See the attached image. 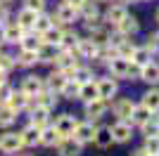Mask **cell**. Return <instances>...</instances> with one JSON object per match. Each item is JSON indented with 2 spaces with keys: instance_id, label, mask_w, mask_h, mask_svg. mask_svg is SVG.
Listing matches in <instances>:
<instances>
[{
  "instance_id": "6da1fadb",
  "label": "cell",
  "mask_w": 159,
  "mask_h": 156,
  "mask_svg": "<svg viewBox=\"0 0 159 156\" xmlns=\"http://www.w3.org/2000/svg\"><path fill=\"white\" fill-rule=\"evenodd\" d=\"M52 21L57 26H74V21H79V10L74 5H69L66 0H62L57 10L52 12Z\"/></svg>"
},
{
  "instance_id": "7a4b0ae2",
  "label": "cell",
  "mask_w": 159,
  "mask_h": 156,
  "mask_svg": "<svg viewBox=\"0 0 159 156\" xmlns=\"http://www.w3.org/2000/svg\"><path fill=\"white\" fill-rule=\"evenodd\" d=\"M95 130H98V125H95V121H79L76 123V128H74L71 137L76 140V142H81L83 147L86 144H93V137H95Z\"/></svg>"
},
{
  "instance_id": "3957f363",
  "label": "cell",
  "mask_w": 159,
  "mask_h": 156,
  "mask_svg": "<svg viewBox=\"0 0 159 156\" xmlns=\"http://www.w3.org/2000/svg\"><path fill=\"white\" fill-rule=\"evenodd\" d=\"M105 66H107V73H109L112 78H116V80H126V76H128V66H131V59L114 54V57L109 59Z\"/></svg>"
},
{
  "instance_id": "277c9868",
  "label": "cell",
  "mask_w": 159,
  "mask_h": 156,
  "mask_svg": "<svg viewBox=\"0 0 159 156\" xmlns=\"http://www.w3.org/2000/svg\"><path fill=\"white\" fill-rule=\"evenodd\" d=\"M109 130H112L114 144H126L133 140V123L131 121H116V123L109 125Z\"/></svg>"
},
{
  "instance_id": "5b68a950",
  "label": "cell",
  "mask_w": 159,
  "mask_h": 156,
  "mask_svg": "<svg viewBox=\"0 0 159 156\" xmlns=\"http://www.w3.org/2000/svg\"><path fill=\"white\" fill-rule=\"evenodd\" d=\"M133 106H135V102L128 99V97H119V99H114V102H109V109L114 111L116 121H131Z\"/></svg>"
},
{
  "instance_id": "8992f818",
  "label": "cell",
  "mask_w": 159,
  "mask_h": 156,
  "mask_svg": "<svg viewBox=\"0 0 159 156\" xmlns=\"http://www.w3.org/2000/svg\"><path fill=\"white\" fill-rule=\"evenodd\" d=\"M98 92H100V97H102V99L112 102V99L116 97V92H119V80L112 78L109 73L102 76V78H98Z\"/></svg>"
},
{
  "instance_id": "52a82bcc",
  "label": "cell",
  "mask_w": 159,
  "mask_h": 156,
  "mask_svg": "<svg viewBox=\"0 0 159 156\" xmlns=\"http://www.w3.org/2000/svg\"><path fill=\"white\" fill-rule=\"evenodd\" d=\"M83 104H86V109H83V111H86V118H88V121H100V118L109 111V102L102 99V97L90 99V102H83Z\"/></svg>"
},
{
  "instance_id": "ba28073f",
  "label": "cell",
  "mask_w": 159,
  "mask_h": 156,
  "mask_svg": "<svg viewBox=\"0 0 159 156\" xmlns=\"http://www.w3.org/2000/svg\"><path fill=\"white\" fill-rule=\"evenodd\" d=\"M24 142L19 132H5L0 137V154H19Z\"/></svg>"
},
{
  "instance_id": "9c48e42d",
  "label": "cell",
  "mask_w": 159,
  "mask_h": 156,
  "mask_svg": "<svg viewBox=\"0 0 159 156\" xmlns=\"http://www.w3.org/2000/svg\"><path fill=\"white\" fill-rule=\"evenodd\" d=\"M86 31H88V38H90V43H93L95 47L109 43V33H112V31H109V24H107V21L93 26V28H86Z\"/></svg>"
},
{
  "instance_id": "30bf717a",
  "label": "cell",
  "mask_w": 159,
  "mask_h": 156,
  "mask_svg": "<svg viewBox=\"0 0 159 156\" xmlns=\"http://www.w3.org/2000/svg\"><path fill=\"white\" fill-rule=\"evenodd\" d=\"M76 123H79V118L74 116V114H60V116L55 118V128H57V132H60L62 137H71L74 128H76Z\"/></svg>"
},
{
  "instance_id": "8fae6325",
  "label": "cell",
  "mask_w": 159,
  "mask_h": 156,
  "mask_svg": "<svg viewBox=\"0 0 159 156\" xmlns=\"http://www.w3.org/2000/svg\"><path fill=\"white\" fill-rule=\"evenodd\" d=\"M24 28H21L17 21H7L2 24V43H10V45H19V40L24 38Z\"/></svg>"
},
{
  "instance_id": "7c38bea8",
  "label": "cell",
  "mask_w": 159,
  "mask_h": 156,
  "mask_svg": "<svg viewBox=\"0 0 159 156\" xmlns=\"http://www.w3.org/2000/svg\"><path fill=\"white\" fill-rule=\"evenodd\" d=\"M55 149H57L60 156H81V154H83V144L76 142L74 137H62Z\"/></svg>"
},
{
  "instance_id": "4fadbf2b",
  "label": "cell",
  "mask_w": 159,
  "mask_h": 156,
  "mask_svg": "<svg viewBox=\"0 0 159 156\" xmlns=\"http://www.w3.org/2000/svg\"><path fill=\"white\" fill-rule=\"evenodd\" d=\"M66 80H69V78H66L64 73L60 71V69H52V71H50L45 78H43V83H45V90H52V92H57V95H60V90L64 88Z\"/></svg>"
},
{
  "instance_id": "5bb4252c",
  "label": "cell",
  "mask_w": 159,
  "mask_h": 156,
  "mask_svg": "<svg viewBox=\"0 0 159 156\" xmlns=\"http://www.w3.org/2000/svg\"><path fill=\"white\" fill-rule=\"evenodd\" d=\"M114 28H116L119 33H124V36H128V38H133V36L140 31V21H138V17H133V14L128 12L126 17L119 21V24L114 26Z\"/></svg>"
},
{
  "instance_id": "9a60e30c",
  "label": "cell",
  "mask_w": 159,
  "mask_h": 156,
  "mask_svg": "<svg viewBox=\"0 0 159 156\" xmlns=\"http://www.w3.org/2000/svg\"><path fill=\"white\" fill-rule=\"evenodd\" d=\"M50 114H52L50 109H45V106H38V104H36V106L29 111V123L36 125V128H45V125L50 123Z\"/></svg>"
},
{
  "instance_id": "2e32d148",
  "label": "cell",
  "mask_w": 159,
  "mask_h": 156,
  "mask_svg": "<svg viewBox=\"0 0 159 156\" xmlns=\"http://www.w3.org/2000/svg\"><path fill=\"white\" fill-rule=\"evenodd\" d=\"M126 14H128V7H126V5H121V2H114V5L107 7V12H105V17H102V19H105L109 26H116L121 19H124V17H126Z\"/></svg>"
},
{
  "instance_id": "e0dca14e",
  "label": "cell",
  "mask_w": 159,
  "mask_h": 156,
  "mask_svg": "<svg viewBox=\"0 0 159 156\" xmlns=\"http://www.w3.org/2000/svg\"><path fill=\"white\" fill-rule=\"evenodd\" d=\"M100 92H98V78H90V80H86V83H81L79 88V97L81 102H90V99H98Z\"/></svg>"
},
{
  "instance_id": "ac0fdd59",
  "label": "cell",
  "mask_w": 159,
  "mask_h": 156,
  "mask_svg": "<svg viewBox=\"0 0 159 156\" xmlns=\"http://www.w3.org/2000/svg\"><path fill=\"white\" fill-rule=\"evenodd\" d=\"M43 88H45L43 76H33V73H31V76H26L24 80H21V88H19V90H24L29 97H33V95H38Z\"/></svg>"
},
{
  "instance_id": "d6986e66",
  "label": "cell",
  "mask_w": 159,
  "mask_h": 156,
  "mask_svg": "<svg viewBox=\"0 0 159 156\" xmlns=\"http://www.w3.org/2000/svg\"><path fill=\"white\" fill-rule=\"evenodd\" d=\"M62 140V135L57 132L52 123H48L45 128H40V147H57V142Z\"/></svg>"
},
{
  "instance_id": "ffe728a7",
  "label": "cell",
  "mask_w": 159,
  "mask_h": 156,
  "mask_svg": "<svg viewBox=\"0 0 159 156\" xmlns=\"http://www.w3.org/2000/svg\"><path fill=\"white\" fill-rule=\"evenodd\" d=\"M5 104H7V106H12L17 114H19V111H26V106H29V95H26L24 90H12V95L7 97Z\"/></svg>"
},
{
  "instance_id": "44dd1931",
  "label": "cell",
  "mask_w": 159,
  "mask_h": 156,
  "mask_svg": "<svg viewBox=\"0 0 159 156\" xmlns=\"http://www.w3.org/2000/svg\"><path fill=\"white\" fill-rule=\"evenodd\" d=\"M140 80H145L147 85H159V64L150 62V64L140 66Z\"/></svg>"
},
{
  "instance_id": "7402d4cb",
  "label": "cell",
  "mask_w": 159,
  "mask_h": 156,
  "mask_svg": "<svg viewBox=\"0 0 159 156\" xmlns=\"http://www.w3.org/2000/svg\"><path fill=\"white\" fill-rule=\"evenodd\" d=\"M33 97H36V104H38V106H45V109H50V111H52L55 106H57V102H60V95L52 92V90H45V88H43L38 95H33Z\"/></svg>"
},
{
  "instance_id": "603a6c76",
  "label": "cell",
  "mask_w": 159,
  "mask_h": 156,
  "mask_svg": "<svg viewBox=\"0 0 159 156\" xmlns=\"http://www.w3.org/2000/svg\"><path fill=\"white\" fill-rule=\"evenodd\" d=\"M36 17H38V12L36 10H29V7H21L19 12H17V24L24 28V31H31L33 28V24H36Z\"/></svg>"
},
{
  "instance_id": "cb8c5ba5",
  "label": "cell",
  "mask_w": 159,
  "mask_h": 156,
  "mask_svg": "<svg viewBox=\"0 0 159 156\" xmlns=\"http://www.w3.org/2000/svg\"><path fill=\"white\" fill-rule=\"evenodd\" d=\"M19 135H21L24 147H40V128H36V125L29 123L26 128L19 132Z\"/></svg>"
},
{
  "instance_id": "d4e9b609",
  "label": "cell",
  "mask_w": 159,
  "mask_h": 156,
  "mask_svg": "<svg viewBox=\"0 0 159 156\" xmlns=\"http://www.w3.org/2000/svg\"><path fill=\"white\" fill-rule=\"evenodd\" d=\"M95 17H100V2L98 0H86L79 7V19L88 21V19H95Z\"/></svg>"
},
{
  "instance_id": "484cf974",
  "label": "cell",
  "mask_w": 159,
  "mask_h": 156,
  "mask_svg": "<svg viewBox=\"0 0 159 156\" xmlns=\"http://www.w3.org/2000/svg\"><path fill=\"white\" fill-rule=\"evenodd\" d=\"M140 104H145L150 111H159V88H157V85H150V90L143 92Z\"/></svg>"
},
{
  "instance_id": "4316f807",
  "label": "cell",
  "mask_w": 159,
  "mask_h": 156,
  "mask_svg": "<svg viewBox=\"0 0 159 156\" xmlns=\"http://www.w3.org/2000/svg\"><path fill=\"white\" fill-rule=\"evenodd\" d=\"M57 52H60V47L57 45H50V43H43V45L38 47V62L40 64H55V57H57Z\"/></svg>"
},
{
  "instance_id": "83f0119b",
  "label": "cell",
  "mask_w": 159,
  "mask_h": 156,
  "mask_svg": "<svg viewBox=\"0 0 159 156\" xmlns=\"http://www.w3.org/2000/svg\"><path fill=\"white\" fill-rule=\"evenodd\" d=\"M152 57H154V52L150 50L147 45H138L135 50H133V54H131V62H133V64H138V66H145V64L152 62Z\"/></svg>"
},
{
  "instance_id": "f1b7e54d",
  "label": "cell",
  "mask_w": 159,
  "mask_h": 156,
  "mask_svg": "<svg viewBox=\"0 0 159 156\" xmlns=\"http://www.w3.org/2000/svg\"><path fill=\"white\" fill-rule=\"evenodd\" d=\"M17 69H31V66L38 64V54L33 50H21L19 47V54H17Z\"/></svg>"
},
{
  "instance_id": "f546056e",
  "label": "cell",
  "mask_w": 159,
  "mask_h": 156,
  "mask_svg": "<svg viewBox=\"0 0 159 156\" xmlns=\"http://www.w3.org/2000/svg\"><path fill=\"white\" fill-rule=\"evenodd\" d=\"M40 45H43V38H40V33H36V31H26V33H24V38L19 40V47H21V50L38 52Z\"/></svg>"
},
{
  "instance_id": "4dcf8cb0",
  "label": "cell",
  "mask_w": 159,
  "mask_h": 156,
  "mask_svg": "<svg viewBox=\"0 0 159 156\" xmlns=\"http://www.w3.org/2000/svg\"><path fill=\"white\" fill-rule=\"evenodd\" d=\"M93 144H98L100 149H107V147H112V144H114V140H112V130H109V125H102V128H98V130H95Z\"/></svg>"
},
{
  "instance_id": "1f68e13d",
  "label": "cell",
  "mask_w": 159,
  "mask_h": 156,
  "mask_svg": "<svg viewBox=\"0 0 159 156\" xmlns=\"http://www.w3.org/2000/svg\"><path fill=\"white\" fill-rule=\"evenodd\" d=\"M143 137H152V135H159V111H152V116L147 118L143 125H138Z\"/></svg>"
},
{
  "instance_id": "d6a6232c",
  "label": "cell",
  "mask_w": 159,
  "mask_h": 156,
  "mask_svg": "<svg viewBox=\"0 0 159 156\" xmlns=\"http://www.w3.org/2000/svg\"><path fill=\"white\" fill-rule=\"evenodd\" d=\"M62 33H64V26L52 24L45 33H40V38H43V43H50V45H57V47H60V43H62Z\"/></svg>"
},
{
  "instance_id": "836d02e7",
  "label": "cell",
  "mask_w": 159,
  "mask_h": 156,
  "mask_svg": "<svg viewBox=\"0 0 159 156\" xmlns=\"http://www.w3.org/2000/svg\"><path fill=\"white\" fill-rule=\"evenodd\" d=\"M150 116H152V111L147 109L145 104H135V106H133V114H131V123L133 125H143Z\"/></svg>"
},
{
  "instance_id": "e575fe53",
  "label": "cell",
  "mask_w": 159,
  "mask_h": 156,
  "mask_svg": "<svg viewBox=\"0 0 159 156\" xmlns=\"http://www.w3.org/2000/svg\"><path fill=\"white\" fill-rule=\"evenodd\" d=\"M79 33L74 31L71 26H64V33H62V43H60V50H71L76 43H79Z\"/></svg>"
},
{
  "instance_id": "d590c367",
  "label": "cell",
  "mask_w": 159,
  "mask_h": 156,
  "mask_svg": "<svg viewBox=\"0 0 159 156\" xmlns=\"http://www.w3.org/2000/svg\"><path fill=\"white\" fill-rule=\"evenodd\" d=\"M52 24H55V21H52V14H48L45 10H43V12H38V17H36V24H33L31 31H36V33H45Z\"/></svg>"
},
{
  "instance_id": "8d00e7d4",
  "label": "cell",
  "mask_w": 159,
  "mask_h": 156,
  "mask_svg": "<svg viewBox=\"0 0 159 156\" xmlns=\"http://www.w3.org/2000/svg\"><path fill=\"white\" fill-rule=\"evenodd\" d=\"M14 121H17V111L2 102V104H0V128H10Z\"/></svg>"
},
{
  "instance_id": "74e56055",
  "label": "cell",
  "mask_w": 159,
  "mask_h": 156,
  "mask_svg": "<svg viewBox=\"0 0 159 156\" xmlns=\"http://www.w3.org/2000/svg\"><path fill=\"white\" fill-rule=\"evenodd\" d=\"M79 88H81V83H76L74 78H69L64 83V88L60 90V97H64V99H76L79 97Z\"/></svg>"
},
{
  "instance_id": "f35d334b",
  "label": "cell",
  "mask_w": 159,
  "mask_h": 156,
  "mask_svg": "<svg viewBox=\"0 0 159 156\" xmlns=\"http://www.w3.org/2000/svg\"><path fill=\"white\" fill-rule=\"evenodd\" d=\"M135 43H133L131 38H126V40H121L119 45L114 47V50H116V54H119V57H126V59H131V54H133V50H135Z\"/></svg>"
},
{
  "instance_id": "ab89813d",
  "label": "cell",
  "mask_w": 159,
  "mask_h": 156,
  "mask_svg": "<svg viewBox=\"0 0 159 156\" xmlns=\"http://www.w3.org/2000/svg\"><path fill=\"white\" fill-rule=\"evenodd\" d=\"M0 69L5 73H10L12 69H17V59L12 54H7V52H0Z\"/></svg>"
},
{
  "instance_id": "60d3db41",
  "label": "cell",
  "mask_w": 159,
  "mask_h": 156,
  "mask_svg": "<svg viewBox=\"0 0 159 156\" xmlns=\"http://www.w3.org/2000/svg\"><path fill=\"white\" fill-rule=\"evenodd\" d=\"M143 149H145L147 154H159V135L145 137V142H143Z\"/></svg>"
},
{
  "instance_id": "b9f144b4",
  "label": "cell",
  "mask_w": 159,
  "mask_h": 156,
  "mask_svg": "<svg viewBox=\"0 0 159 156\" xmlns=\"http://www.w3.org/2000/svg\"><path fill=\"white\" fill-rule=\"evenodd\" d=\"M48 5V0H24V7H29V10H36V12H43Z\"/></svg>"
},
{
  "instance_id": "7bdbcfd3",
  "label": "cell",
  "mask_w": 159,
  "mask_h": 156,
  "mask_svg": "<svg viewBox=\"0 0 159 156\" xmlns=\"http://www.w3.org/2000/svg\"><path fill=\"white\" fill-rule=\"evenodd\" d=\"M145 45L150 47L152 52H159V31H154V33L147 36V43H145Z\"/></svg>"
},
{
  "instance_id": "ee69618b",
  "label": "cell",
  "mask_w": 159,
  "mask_h": 156,
  "mask_svg": "<svg viewBox=\"0 0 159 156\" xmlns=\"http://www.w3.org/2000/svg\"><path fill=\"white\" fill-rule=\"evenodd\" d=\"M12 90H14V88H12L10 83H7V80H5V83H0V104H2V102H7V97L12 95Z\"/></svg>"
},
{
  "instance_id": "f6af8a7d",
  "label": "cell",
  "mask_w": 159,
  "mask_h": 156,
  "mask_svg": "<svg viewBox=\"0 0 159 156\" xmlns=\"http://www.w3.org/2000/svg\"><path fill=\"white\" fill-rule=\"evenodd\" d=\"M7 19H10V12H7V7H0V26L7 24Z\"/></svg>"
},
{
  "instance_id": "bcb514c9",
  "label": "cell",
  "mask_w": 159,
  "mask_h": 156,
  "mask_svg": "<svg viewBox=\"0 0 159 156\" xmlns=\"http://www.w3.org/2000/svg\"><path fill=\"white\" fill-rule=\"evenodd\" d=\"M131 156H150L147 154L145 149H143V147H140V149H135V151H131Z\"/></svg>"
},
{
  "instance_id": "7dc6e473",
  "label": "cell",
  "mask_w": 159,
  "mask_h": 156,
  "mask_svg": "<svg viewBox=\"0 0 159 156\" xmlns=\"http://www.w3.org/2000/svg\"><path fill=\"white\" fill-rule=\"evenodd\" d=\"M66 2H69V5H74V7H76V10H79V7L83 5V2H86V0H66Z\"/></svg>"
},
{
  "instance_id": "c3c4849f",
  "label": "cell",
  "mask_w": 159,
  "mask_h": 156,
  "mask_svg": "<svg viewBox=\"0 0 159 156\" xmlns=\"http://www.w3.org/2000/svg\"><path fill=\"white\" fill-rule=\"evenodd\" d=\"M119 2H121V5H138V2H140V0H119Z\"/></svg>"
},
{
  "instance_id": "681fc988",
  "label": "cell",
  "mask_w": 159,
  "mask_h": 156,
  "mask_svg": "<svg viewBox=\"0 0 159 156\" xmlns=\"http://www.w3.org/2000/svg\"><path fill=\"white\" fill-rule=\"evenodd\" d=\"M5 76H7V73H5V71H2V69H0V83H5V80H7V78H5Z\"/></svg>"
},
{
  "instance_id": "f907efd6",
  "label": "cell",
  "mask_w": 159,
  "mask_h": 156,
  "mask_svg": "<svg viewBox=\"0 0 159 156\" xmlns=\"http://www.w3.org/2000/svg\"><path fill=\"white\" fill-rule=\"evenodd\" d=\"M154 19H157V24H159V10H157V14H154Z\"/></svg>"
},
{
  "instance_id": "816d5d0a",
  "label": "cell",
  "mask_w": 159,
  "mask_h": 156,
  "mask_svg": "<svg viewBox=\"0 0 159 156\" xmlns=\"http://www.w3.org/2000/svg\"><path fill=\"white\" fill-rule=\"evenodd\" d=\"M2 2H12V0H2Z\"/></svg>"
},
{
  "instance_id": "f5cc1de1",
  "label": "cell",
  "mask_w": 159,
  "mask_h": 156,
  "mask_svg": "<svg viewBox=\"0 0 159 156\" xmlns=\"http://www.w3.org/2000/svg\"><path fill=\"white\" fill-rule=\"evenodd\" d=\"M98 2H107V0H98Z\"/></svg>"
},
{
  "instance_id": "db71d44e",
  "label": "cell",
  "mask_w": 159,
  "mask_h": 156,
  "mask_svg": "<svg viewBox=\"0 0 159 156\" xmlns=\"http://www.w3.org/2000/svg\"><path fill=\"white\" fill-rule=\"evenodd\" d=\"M150 156H159V154H150Z\"/></svg>"
},
{
  "instance_id": "11a10c76",
  "label": "cell",
  "mask_w": 159,
  "mask_h": 156,
  "mask_svg": "<svg viewBox=\"0 0 159 156\" xmlns=\"http://www.w3.org/2000/svg\"><path fill=\"white\" fill-rule=\"evenodd\" d=\"M140 2H147V0H140Z\"/></svg>"
},
{
  "instance_id": "9f6ffc18",
  "label": "cell",
  "mask_w": 159,
  "mask_h": 156,
  "mask_svg": "<svg viewBox=\"0 0 159 156\" xmlns=\"http://www.w3.org/2000/svg\"><path fill=\"white\" fill-rule=\"evenodd\" d=\"M0 2H2V0H0Z\"/></svg>"
}]
</instances>
